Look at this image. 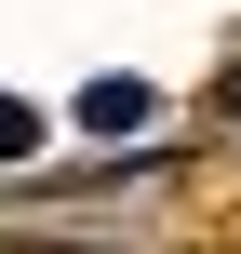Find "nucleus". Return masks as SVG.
Masks as SVG:
<instances>
[{
  "mask_svg": "<svg viewBox=\"0 0 241 254\" xmlns=\"http://www.w3.org/2000/svg\"><path fill=\"white\" fill-rule=\"evenodd\" d=\"M80 121H94V134H148V80H94Z\"/></svg>",
  "mask_w": 241,
  "mask_h": 254,
  "instance_id": "f257e3e1",
  "label": "nucleus"
},
{
  "mask_svg": "<svg viewBox=\"0 0 241 254\" xmlns=\"http://www.w3.org/2000/svg\"><path fill=\"white\" fill-rule=\"evenodd\" d=\"M0 161H40V107H13V94H0Z\"/></svg>",
  "mask_w": 241,
  "mask_h": 254,
  "instance_id": "f03ea898",
  "label": "nucleus"
}]
</instances>
